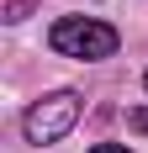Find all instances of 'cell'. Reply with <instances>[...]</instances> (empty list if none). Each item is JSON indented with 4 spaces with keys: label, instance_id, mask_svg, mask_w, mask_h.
Masks as SVG:
<instances>
[{
    "label": "cell",
    "instance_id": "obj_1",
    "mask_svg": "<svg viewBox=\"0 0 148 153\" xmlns=\"http://www.w3.org/2000/svg\"><path fill=\"white\" fill-rule=\"evenodd\" d=\"M48 48H53L58 58L101 63V58H111L122 48V37H117V27H106L95 16H58V21L48 27Z\"/></svg>",
    "mask_w": 148,
    "mask_h": 153
},
{
    "label": "cell",
    "instance_id": "obj_3",
    "mask_svg": "<svg viewBox=\"0 0 148 153\" xmlns=\"http://www.w3.org/2000/svg\"><path fill=\"white\" fill-rule=\"evenodd\" d=\"M32 5H37V0H11V5H5V21H27Z\"/></svg>",
    "mask_w": 148,
    "mask_h": 153
},
{
    "label": "cell",
    "instance_id": "obj_5",
    "mask_svg": "<svg viewBox=\"0 0 148 153\" xmlns=\"http://www.w3.org/2000/svg\"><path fill=\"white\" fill-rule=\"evenodd\" d=\"M90 153H132V148H122V143H95Z\"/></svg>",
    "mask_w": 148,
    "mask_h": 153
},
{
    "label": "cell",
    "instance_id": "obj_6",
    "mask_svg": "<svg viewBox=\"0 0 148 153\" xmlns=\"http://www.w3.org/2000/svg\"><path fill=\"white\" fill-rule=\"evenodd\" d=\"M143 85H148V74H143Z\"/></svg>",
    "mask_w": 148,
    "mask_h": 153
},
{
    "label": "cell",
    "instance_id": "obj_4",
    "mask_svg": "<svg viewBox=\"0 0 148 153\" xmlns=\"http://www.w3.org/2000/svg\"><path fill=\"white\" fill-rule=\"evenodd\" d=\"M127 127H132V132H148V106H132V111H127Z\"/></svg>",
    "mask_w": 148,
    "mask_h": 153
},
{
    "label": "cell",
    "instance_id": "obj_2",
    "mask_svg": "<svg viewBox=\"0 0 148 153\" xmlns=\"http://www.w3.org/2000/svg\"><path fill=\"white\" fill-rule=\"evenodd\" d=\"M74 122H79V95L74 90H53V95H43V100L27 106L21 132H27V143H58V137L74 132Z\"/></svg>",
    "mask_w": 148,
    "mask_h": 153
}]
</instances>
